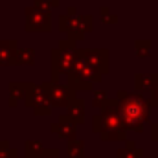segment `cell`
<instances>
[{"mask_svg":"<svg viewBox=\"0 0 158 158\" xmlns=\"http://www.w3.org/2000/svg\"><path fill=\"white\" fill-rule=\"evenodd\" d=\"M153 96H151V103L153 105H158V76H156V79H155V85H153Z\"/></svg>","mask_w":158,"mask_h":158,"instance_id":"obj_2","label":"cell"},{"mask_svg":"<svg viewBox=\"0 0 158 158\" xmlns=\"http://www.w3.org/2000/svg\"><path fill=\"white\" fill-rule=\"evenodd\" d=\"M119 116L123 123L134 131H142V125L149 114V105L145 103V99L125 92H119Z\"/></svg>","mask_w":158,"mask_h":158,"instance_id":"obj_1","label":"cell"}]
</instances>
